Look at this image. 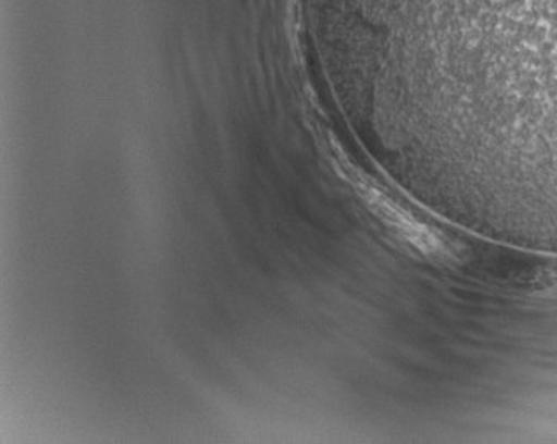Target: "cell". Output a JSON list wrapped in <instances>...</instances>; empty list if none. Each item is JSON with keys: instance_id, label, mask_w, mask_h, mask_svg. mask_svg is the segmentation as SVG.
Wrapping results in <instances>:
<instances>
[{"instance_id": "1", "label": "cell", "mask_w": 557, "mask_h": 444, "mask_svg": "<svg viewBox=\"0 0 557 444\" xmlns=\"http://www.w3.org/2000/svg\"><path fill=\"white\" fill-rule=\"evenodd\" d=\"M392 36L442 30L480 55L557 70V0H374Z\"/></svg>"}]
</instances>
